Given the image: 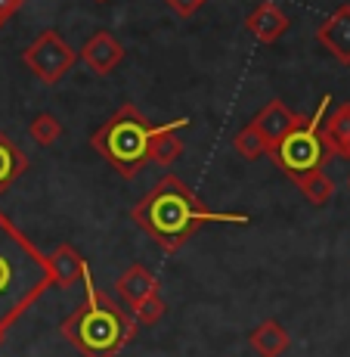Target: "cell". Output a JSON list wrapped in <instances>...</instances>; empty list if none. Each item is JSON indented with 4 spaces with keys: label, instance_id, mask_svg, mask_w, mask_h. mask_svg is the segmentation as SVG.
I'll use <instances>...</instances> for the list:
<instances>
[{
    "label": "cell",
    "instance_id": "7",
    "mask_svg": "<svg viewBox=\"0 0 350 357\" xmlns=\"http://www.w3.org/2000/svg\"><path fill=\"white\" fill-rule=\"evenodd\" d=\"M121 59H125V47H121V40L115 38L112 31H96L93 38L81 47V63L90 68V72L102 75V78L112 75L115 68L121 66Z\"/></svg>",
    "mask_w": 350,
    "mask_h": 357
},
{
    "label": "cell",
    "instance_id": "16",
    "mask_svg": "<svg viewBox=\"0 0 350 357\" xmlns=\"http://www.w3.org/2000/svg\"><path fill=\"white\" fill-rule=\"evenodd\" d=\"M29 171V155L0 130V196Z\"/></svg>",
    "mask_w": 350,
    "mask_h": 357
},
{
    "label": "cell",
    "instance_id": "26",
    "mask_svg": "<svg viewBox=\"0 0 350 357\" xmlns=\"http://www.w3.org/2000/svg\"><path fill=\"white\" fill-rule=\"evenodd\" d=\"M205 3H208V0H205Z\"/></svg>",
    "mask_w": 350,
    "mask_h": 357
},
{
    "label": "cell",
    "instance_id": "23",
    "mask_svg": "<svg viewBox=\"0 0 350 357\" xmlns=\"http://www.w3.org/2000/svg\"><path fill=\"white\" fill-rule=\"evenodd\" d=\"M96 3H106V0H96Z\"/></svg>",
    "mask_w": 350,
    "mask_h": 357
},
{
    "label": "cell",
    "instance_id": "14",
    "mask_svg": "<svg viewBox=\"0 0 350 357\" xmlns=\"http://www.w3.org/2000/svg\"><path fill=\"white\" fill-rule=\"evenodd\" d=\"M47 264H50V277H53V286H59V289H72L74 283L81 280V273H84L87 261L78 255V249L74 245H56L53 249V255H47Z\"/></svg>",
    "mask_w": 350,
    "mask_h": 357
},
{
    "label": "cell",
    "instance_id": "20",
    "mask_svg": "<svg viewBox=\"0 0 350 357\" xmlns=\"http://www.w3.org/2000/svg\"><path fill=\"white\" fill-rule=\"evenodd\" d=\"M164 311H168V305L161 301V295L155 292V295H149V298H143L140 305L134 307V320L136 324H143V326H152V324H159V320L164 317Z\"/></svg>",
    "mask_w": 350,
    "mask_h": 357
},
{
    "label": "cell",
    "instance_id": "4",
    "mask_svg": "<svg viewBox=\"0 0 350 357\" xmlns=\"http://www.w3.org/2000/svg\"><path fill=\"white\" fill-rule=\"evenodd\" d=\"M152 121L134 106V102H121L109 121L90 134V146L96 155H102L121 177H136L149 165V140L155 134Z\"/></svg>",
    "mask_w": 350,
    "mask_h": 357
},
{
    "label": "cell",
    "instance_id": "22",
    "mask_svg": "<svg viewBox=\"0 0 350 357\" xmlns=\"http://www.w3.org/2000/svg\"><path fill=\"white\" fill-rule=\"evenodd\" d=\"M22 3H25V0H0V25L10 22V19L22 10Z\"/></svg>",
    "mask_w": 350,
    "mask_h": 357
},
{
    "label": "cell",
    "instance_id": "13",
    "mask_svg": "<svg viewBox=\"0 0 350 357\" xmlns=\"http://www.w3.org/2000/svg\"><path fill=\"white\" fill-rule=\"evenodd\" d=\"M322 140H326L328 153L335 159H347L350 162V102H341L328 112L326 125L319 128Z\"/></svg>",
    "mask_w": 350,
    "mask_h": 357
},
{
    "label": "cell",
    "instance_id": "2",
    "mask_svg": "<svg viewBox=\"0 0 350 357\" xmlns=\"http://www.w3.org/2000/svg\"><path fill=\"white\" fill-rule=\"evenodd\" d=\"M84 283V301L63 320L59 333L72 348H78L81 357H118L136 335V320L127 314L125 305L106 295L93 283L90 267L81 273Z\"/></svg>",
    "mask_w": 350,
    "mask_h": 357
},
{
    "label": "cell",
    "instance_id": "17",
    "mask_svg": "<svg viewBox=\"0 0 350 357\" xmlns=\"http://www.w3.org/2000/svg\"><path fill=\"white\" fill-rule=\"evenodd\" d=\"M294 187L301 190V196H304L310 205H326L328 199L335 196V181L326 174V168L307 171V174L294 177Z\"/></svg>",
    "mask_w": 350,
    "mask_h": 357
},
{
    "label": "cell",
    "instance_id": "1",
    "mask_svg": "<svg viewBox=\"0 0 350 357\" xmlns=\"http://www.w3.org/2000/svg\"><path fill=\"white\" fill-rule=\"evenodd\" d=\"M130 218L164 252H177L180 245H186L205 224H248V215L208 208L177 174H164L130 208Z\"/></svg>",
    "mask_w": 350,
    "mask_h": 357
},
{
    "label": "cell",
    "instance_id": "15",
    "mask_svg": "<svg viewBox=\"0 0 350 357\" xmlns=\"http://www.w3.org/2000/svg\"><path fill=\"white\" fill-rule=\"evenodd\" d=\"M248 342L260 357H283L288 348H292V335H288V329L283 324H276V320H264V324H257L255 329H251Z\"/></svg>",
    "mask_w": 350,
    "mask_h": 357
},
{
    "label": "cell",
    "instance_id": "3",
    "mask_svg": "<svg viewBox=\"0 0 350 357\" xmlns=\"http://www.w3.org/2000/svg\"><path fill=\"white\" fill-rule=\"evenodd\" d=\"M50 286L47 255L0 211V335Z\"/></svg>",
    "mask_w": 350,
    "mask_h": 357
},
{
    "label": "cell",
    "instance_id": "19",
    "mask_svg": "<svg viewBox=\"0 0 350 357\" xmlns=\"http://www.w3.org/2000/svg\"><path fill=\"white\" fill-rule=\"evenodd\" d=\"M29 134L34 137V143H40V146H53V143L63 137V125H59V119H53L50 112H40L31 119Z\"/></svg>",
    "mask_w": 350,
    "mask_h": 357
},
{
    "label": "cell",
    "instance_id": "12",
    "mask_svg": "<svg viewBox=\"0 0 350 357\" xmlns=\"http://www.w3.org/2000/svg\"><path fill=\"white\" fill-rule=\"evenodd\" d=\"M189 128V119H177V121H168V125H159L149 140V162L152 165H161V168H170L177 159L183 155V140L177 137V130Z\"/></svg>",
    "mask_w": 350,
    "mask_h": 357
},
{
    "label": "cell",
    "instance_id": "10",
    "mask_svg": "<svg viewBox=\"0 0 350 357\" xmlns=\"http://www.w3.org/2000/svg\"><path fill=\"white\" fill-rule=\"evenodd\" d=\"M288 25H292V19H288L276 3H270V0L257 3L255 10L245 16V29H248L251 38L260 40V44H276L288 31Z\"/></svg>",
    "mask_w": 350,
    "mask_h": 357
},
{
    "label": "cell",
    "instance_id": "11",
    "mask_svg": "<svg viewBox=\"0 0 350 357\" xmlns=\"http://www.w3.org/2000/svg\"><path fill=\"white\" fill-rule=\"evenodd\" d=\"M115 292H118L121 305H127L130 311H134L143 298L159 292V277H155L152 271H146L143 264H130L127 271L115 280Z\"/></svg>",
    "mask_w": 350,
    "mask_h": 357
},
{
    "label": "cell",
    "instance_id": "18",
    "mask_svg": "<svg viewBox=\"0 0 350 357\" xmlns=\"http://www.w3.org/2000/svg\"><path fill=\"white\" fill-rule=\"evenodd\" d=\"M232 146H236V153L248 162H255V159H260V155L270 153V146H267V140L255 130V125H245L242 130H239V134L232 137Z\"/></svg>",
    "mask_w": 350,
    "mask_h": 357
},
{
    "label": "cell",
    "instance_id": "9",
    "mask_svg": "<svg viewBox=\"0 0 350 357\" xmlns=\"http://www.w3.org/2000/svg\"><path fill=\"white\" fill-rule=\"evenodd\" d=\"M317 40L341 66H350V3H341L338 10L319 25Z\"/></svg>",
    "mask_w": 350,
    "mask_h": 357
},
{
    "label": "cell",
    "instance_id": "21",
    "mask_svg": "<svg viewBox=\"0 0 350 357\" xmlns=\"http://www.w3.org/2000/svg\"><path fill=\"white\" fill-rule=\"evenodd\" d=\"M164 3L170 6V13H174V16L189 19V16H196V13L202 10V6H205V0H164Z\"/></svg>",
    "mask_w": 350,
    "mask_h": 357
},
{
    "label": "cell",
    "instance_id": "8",
    "mask_svg": "<svg viewBox=\"0 0 350 357\" xmlns=\"http://www.w3.org/2000/svg\"><path fill=\"white\" fill-rule=\"evenodd\" d=\"M301 121H304V115L292 112V109L285 106V100H270V102H267V106L255 115V121H251V125H255V130L267 140V146L273 149V146H276V143L288 134V130L298 128Z\"/></svg>",
    "mask_w": 350,
    "mask_h": 357
},
{
    "label": "cell",
    "instance_id": "6",
    "mask_svg": "<svg viewBox=\"0 0 350 357\" xmlns=\"http://www.w3.org/2000/svg\"><path fill=\"white\" fill-rule=\"evenodd\" d=\"M22 63L29 66V72L38 75L44 84H56L65 78V72L78 63V53L63 40L59 31H40L38 40L31 47H25Z\"/></svg>",
    "mask_w": 350,
    "mask_h": 357
},
{
    "label": "cell",
    "instance_id": "5",
    "mask_svg": "<svg viewBox=\"0 0 350 357\" xmlns=\"http://www.w3.org/2000/svg\"><path fill=\"white\" fill-rule=\"evenodd\" d=\"M326 106H332V97H328V93L319 100L317 112H313L310 119H304L298 128H292L283 140L267 153L270 162L276 165L279 171H285L292 181L301 174H307V171L326 168V162L332 159V153H328L326 140H322V134H319L322 119H326Z\"/></svg>",
    "mask_w": 350,
    "mask_h": 357
},
{
    "label": "cell",
    "instance_id": "24",
    "mask_svg": "<svg viewBox=\"0 0 350 357\" xmlns=\"http://www.w3.org/2000/svg\"><path fill=\"white\" fill-rule=\"evenodd\" d=\"M347 187H350V177H347Z\"/></svg>",
    "mask_w": 350,
    "mask_h": 357
},
{
    "label": "cell",
    "instance_id": "25",
    "mask_svg": "<svg viewBox=\"0 0 350 357\" xmlns=\"http://www.w3.org/2000/svg\"><path fill=\"white\" fill-rule=\"evenodd\" d=\"M0 342H3V335H0Z\"/></svg>",
    "mask_w": 350,
    "mask_h": 357
}]
</instances>
